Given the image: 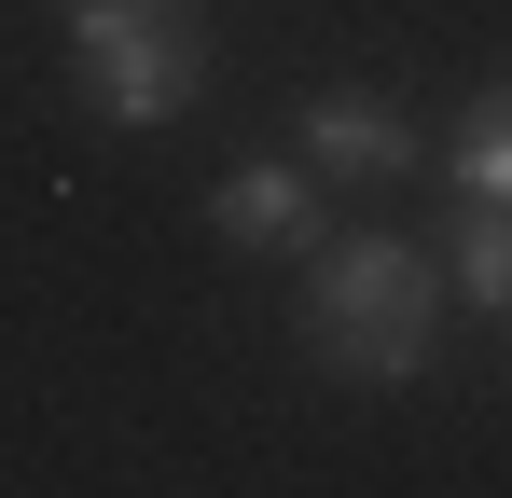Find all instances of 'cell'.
Listing matches in <instances>:
<instances>
[{
	"mask_svg": "<svg viewBox=\"0 0 512 498\" xmlns=\"http://www.w3.org/2000/svg\"><path fill=\"white\" fill-rule=\"evenodd\" d=\"M443 166H457V194H485V208H512V83H485V97L457 111V139H443Z\"/></svg>",
	"mask_w": 512,
	"mask_h": 498,
	"instance_id": "8992f818",
	"label": "cell"
},
{
	"mask_svg": "<svg viewBox=\"0 0 512 498\" xmlns=\"http://www.w3.org/2000/svg\"><path fill=\"white\" fill-rule=\"evenodd\" d=\"M305 153L333 166V180H402V166H416V125H402L374 83H333V97H305Z\"/></svg>",
	"mask_w": 512,
	"mask_h": 498,
	"instance_id": "3957f363",
	"label": "cell"
},
{
	"mask_svg": "<svg viewBox=\"0 0 512 498\" xmlns=\"http://www.w3.org/2000/svg\"><path fill=\"white\" fill-rule=\"evenodd\" d=\"M208 222L250 236V249H319V180H305V166H236V180L208 194Z\"/></svg>",
	"mask_w": 512,
	"mask_h": 498,
	"instance_id": "277c9868",
	"label": "cell"
},
{
	"mask_svg": "<svg viewBox=\"0 0 512 498\" xmlns=\"http://www.w3.org/2000/svg\"><path fill=\"white\" fill-rule=\"evenodd\" d=\"M429 319H443V263L402 236H333L319 277H305V346L333 374H360V388L429 374Z\"/></svg>",
	"mask_w": 512,
	"mask_h": 498,
	"instance_id": "6da1fadb",
	"label": "cell"
},
{
	"mask_svg": "<svg viewBox=\"0 0 512 498\" xmlns=\"http://www.w3.org/2000/svg\"><path fill=\"white\" fill-rule=\"evenodd\" d=\"M443 291L485 305V319H512V208L471 194V222H457V249H443Z\"/></svg>",
	"mask_w": 512,
	"mask_h": 498,
	"instance_id": "5b68a950",
	"label": "cell"
},
{
	"mask_svg": "<svg viewBox=\"0 0 512 498\" xmlns=\"http://www.w3.org/2000/svg\"><path fill=\"white\" fill-rule=\"evenodd\" d=\"M70 56H84L111 125H167V111H194V83H208L180 0H70Z\"/></svg>",
	"mask_w": 512,
	"mask_h": 498,
	"instance_id": "7a4b0ae2",
	"label": "cell"
}]
</instances>
